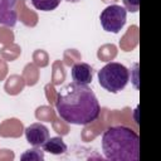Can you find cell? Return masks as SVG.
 <instances>
[{"label":"cell","instance_id":"obj_8","mask_svg":"<svg viewBox=\"0 0 161 161\" xmlns=\"http://www.w3.org/2000/svg\"><path fill=\"white\" fill-rule=\"evenodd\" d=\"M42 147L44 151H47L52 155H63L68 150V147L62 137H49Z\"/></svg>","mask_w":161,"mask_h":161},{"label":"cell","instance_id":"obj_4","mask_svg":"<svg viewBox=\"0 0 161 161\" xmlns=\"http://www.w3.org/2000/svg\"><path fill=\"white\" fill-rule=\"evenodd\" d=\"M127 19V10L117 4L107 6L104 10H102L99 15L101 25L106 31L109 33H119L121 29L125 26Z\"/></svg>","mask_w":161,"mask_h":161},{"label":"cell","instance_id":"obj_9","mask_svg":"<svg viewBox=\"0 0 161 161\" xmlns=\"http://www.w3.org/2000/svg\"><path fill=\"white\" fill-rule=\"evenodd\" d=\"M31 4L36 10L52 11V10H55L59 6L60 0H31Z\"/></svg>","mask_w":161,"mask_h":161},{"label":"cell","instance_id":"obj_1","mask_svg":"<svg viewBox=\"0 0 161 161\" xmlns=\"http://www.w3.org/2000/svg\"><path fill=\"white\" fill-rule=\"evenodd\" d=\"M55 109L63 121L86 126L98 118L101 106L94 92L88 86L73 82L59 89Z\"/></svg>","mask_w":161,"mask_h":161},{"label":"cell","instance_id":"obj_7","mask_svg":"<svg viewBox=\"0 0 161 161\" xmlns=\"http://www.w3.org/2000/svg\"><path fill=\"white\" fill-rule=\"evenodd\" d=\"M70 74L74 83L88 86L93 79V68L88 63H75L72 67Z\"/></svg>","mask_w":161,"mask_h":161},{"label":"cell","instance_id":"obj_2","mask_svg":"<svg viewBox=\"0 0 161 161\" xmlns=\"http://www.w3.org/2000/svg\"><path fill=\"white\" fill-rule=\"evenodd\" d=\"M102 151L111 161H138L140 137L126 126H111L102 135Z\"/></svg>","mask_w":161,"mask_h":161},{"label":"cell","instance_id":"obj_3","mask_svg":"<svg viewBox=\"0 0 161 161\" xmlns=\"http://www.w3.org/2000/svg\"><path fill=\"white\" fill-rule=\"evenodd\" d=\"M98 82L102 88L111 93H118L127 86L130 80V70L121 63H107L98 70Z\"/></svg>","mask_w":161,"mask_h":161},{"label":"cell","instance_id":"obj_11","mask_svg":"<svg viewBox=\"0 0 161 161\" xmlns=\"http://www.w3.org/2000/svg\"><path fill=\"white\" fill-rule=\"evenodd\" d=\"M125 9L131 13H136L140 9V0H123Z\"/></svg>","mask_w":161,"mask_h":161},{"label":"cell","instance_id":"obj_5","mask_svg":"<svg viewBox=\"0 0 161 161\" xmlns=\"http://www.w3.org/2000/svg\"><path fill=\"white\" fill-rule=\"evenodd\" d=\"M25 137L33 147H40L49 138V130L43 123H31L25 128Z\"/></svg>","mask_w":161,"mask_h":161},{"label":"cell","instance_id":"obj_12","mask_svg":"<svg viewBox=\"0 0 161 161\" xmlns=\"http://www.w3.org/2000/svg\"><path fill=\"white\" fill-rule=\"evenodd\" d=\"M65 1H68V3H78L80 0H65Z\"/></svg>","mask_w":161,"mask_h":161},{"label":"cell","instance_id":"obj_10","mask_svg":"<svg viewBox=\"0 0 161 161\" xmlns=\"http://www.w3.org/2000/svg\"><path fill=\"white\" fill-rule=\"evenodd\" d=\"M21 160H43L44 158V151L39 150L38 147H34L31 150L25 151L23 155H20Z\"/></svg>","mask_w":161,"mask_h":161},{"label":"cell","instance_id":"obj_6","mask_svg":"<svg viewBox=\"0 0 161 161\" xmlns=\"http://www.w3.org/2000/svg\"><path fill=\"white\" fill-rule=\"evenodd\" d=\"M18 0H0V24L14 26L18 21Z\"/></svg>","mask_w":161,"mask_h":161}]
</instances>
